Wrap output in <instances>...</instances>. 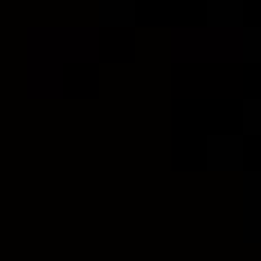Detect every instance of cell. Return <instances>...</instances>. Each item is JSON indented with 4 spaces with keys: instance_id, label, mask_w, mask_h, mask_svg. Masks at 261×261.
Listing matches in <instances>:
<instances>
[{
    "instance_id": "6",
    "label": "cell",
    "mask_w": 261,
    "mask_h": 261,
    "mask_svg": "<svg viewBox=\"0 0 261 261\" xmlns=\"http://www.w3.org/2000/svg\"><path fill=\"white\" fill-rule=\"evenodd\" d=\"M243 59H248V63H261V27H248V32H243Z\"/></svg>"
},
{
    "instance_id": "4",
    "label": "cell",
    "mask_w": 261,
    "mask_h": 261,
    "mask_svg": "<svg viewBox=\"0 0 261 261\" xmlns=\"http://www.w3.org/2000/svg\"><path fill=\"white\" fill-rule=\"evenodd\" d=\"M99 23L130 27V23H135V0H99Z\"/></svg>"
},
{
    "instance_id": "5",
    "label": "cell",
    "mask_w": 261,
    "mask_h": 261,
    "mask_svg": "<svg viewBox=\"0 0 261 261\" xmlns=\"http://www.w3.org/2000/svg\"><path fill=\"white\" fill-rule=\"evenodd\" d=\"M239 117H243V135H261V95H248L239 104Z\"/></svg>"
},
{
    "instance_id": "7",
    "label": "cell",
    "mask_w": 261,
    "mask_h": 261,
    "mask_svg": "<svg viewBox=\"0 0 261 261\" xmlns=\"http://www.w3.org/2000/svg\"><path fill=\"white\" fill-rule=\"evenodd\" d=\"M243 239H248V243H261V221L252 225V230H243Z\"/></svg>"
},
{
    "instance_id": "3",
    "label": "cell",
    "mask_w": 261,
    "mask_h": 261,
    "mask_svg": "<svg viewBox=\"0 0 261 261\" xmlns=\"http://www.w3.org/2000/svg\"><path fill=\"white\" fill-rule=\"evenodd\" d=\"M261 221V171H243V230Z\"/></svg>"
},
{
    "instance_id": "2",
    "label": "cell",
    "mask_w": 261,
    "mask_h": 261,
    "mask_svg": "<svg viewBox=\"0 0 261 261\" xmlns=\"http://www.w3.org/2000/svg\"><path fill=\"white\" fill-rule=\"evenodd\" d=\"M243 14H248V0H203L207 27H239Z\"/></svg>"
},
{
    "instance_id": "1",
    "label": "cell",
    "mask_w": 261,
    "mask_h": 261,
    "mask_svg": "<svg viewBox=\"0 0 261 261\" xmlns=\"http://www.w3.org/2000/svg\"><path fill=\"white\" fill-rule=\"evenodd\" d=\"M203 162H207V171H243V135H207L203 140Z\"/></svg>"
}]
</instances>
